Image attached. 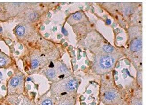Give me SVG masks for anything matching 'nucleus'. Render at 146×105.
Wrapping results in <instances>:
<instances>
[{"mask_svg": "<svg viewBox=\"0 0 146 105\" xmlns=\"http://www.w3.org/2000/svg\"><path fill=\"white\" fill-rule=\"evenodd\" d=\"M6 63V60L3 57H0V66H3L5 65Z\"/></svg>", "mask_w": 146, "mask_h": 105, "instance_id": "obj_11", "label": "nucleus"}, {"mask_svg": "<svg viewBox=\"0 0 146 105\" xmlns=\"http://www.w3.org/2000/svg\"><path fill=\"white\" fill-rule=\"evenodd\" d=\"M53 66H54V65H53V63H52V62H51L50 65V66H49V67H51V68H52V67H53Z\"/></svg>", "mask_w": 146, "mask_h": 105, "instance_id": "obj_17", "label": "nucleus"}, {"mask_svg": "<svg viewBox=\"0 0 146 105\" xmlns=\"http://www.w3.org/2000/svg\"><path fill=\"white\" fill-rule=\"evenodd\" d=\"M104 97L107 100H112L115 97V95L113 92H107L105 94Z\"/></svg>", "mask_w": 146, "mask_h": 105, "instance_id": "obj_4", "label": "nucleus"}, {"mask_svg": "<svg viewBox=\"0 0 146 105\" xmlns=\"http://www.w3.org/2000/svg\"><path fill=\"white\" fill-rule=\"evenodd\" d=\"M60 69L62 72H64V71L66 70V68L64 66H61L60 67Z\"/></svg>", "mask_w": 146, "mask_h": 105, "instance_id": "obj_14", "label": "nucleus"}, {"mask_svg": "<svg viewBox=\"0 0 146 105\" xmlns=\"http://www.w3.org/2000/svg\"><path fill=\"white\" fill-rule=\"evenodd\" d=\"M30 79H30V78H28V79H27V81H29Z\"/></svg>", "mask_w": 146, "mask_h": 105, "instance_id": "obj_23", "label": "nucleus"}, {"mask_svg": "<svg viewBox=\"0 0 146 105\" xmlns=\"http://www.w3.org/2000/svg\"><path fill=\"white\" fill-rule=\"evenodd\" d=\"M47 74L48 76L50 78H53L56 76L55 72L53 69H49L47 72Z\"/></svg>", "mask_w": 146, "mask_h": 105, "instance_id": "obj_7", "label": "nucleus"}, {"mask_svg": "<svg viewBox=\"0 0 146 105\" xmlns=\"http://www.w3.org/2000/svg\"><path fill=\"white\" fill-rule=\"evenodd\" d=\"M16 33L19 36H22L25 33V29L23 26H20L16 29Z\"/></svg>", "mask_w": 146, "mask_h": 105, "instance_id": "obj_5", "label": "nucleus"}, {"mask_svg": "<svg viewBox=\"0 0 146 105\" xmlns=\"http://www.w3.org/2000/svg\"><path fill=\"white\" fill-rule=\"evenodd\" d=\"M45 36H46V37H48V34H45Z\"/></svg>", "mask_w": 146, "mask_h": 105, "instance_id": "obj_21", "label": "nucleus"}, {"mask_svg": "<svg viewBox=\"0 0 146 105\" xmlns=\"http://www.w3.org/2000/svg\"><path fill=\"white\" fill-rule=\"evenodd\" d=\"M20 80L17 78H13L11 79L10 82V84L13 87H16L19 83Z\"/></svg>", "mask_w": 146, "mask_h": 105, "instance_id": "obj_6", "label": "nucleus"}, {"mask_svg": "<svg viewBox=\"0 0 146 105\" xmlns=\"http://www.w3.org/2000/svg\"><path fill=\"white\" fill-rule=\"evenodd\" d=\"M114 62V59L110 56H105L101 58L100 60V64L102 68H109L112 66Z\"/></svg>", "mask_w": 146, "mask_h": 105, "instance_id": "obj_1", "label": "nucleus"}, {"mask_svg": "<svg viewBox=\"0 0 146 105\" xmlns=\"http://www.w3.org/2000/svg\"><path fill=\"white\" fill-rule=\"evenodd\" d=\"M52 102L49 100H45L42 103V105H52Z\"/></svg>", "mask_w": 146, "mask_h": 105, "instance_id": "obj_12", "label": "nucleus"}, {"mask_svg": "<svg viewBox=\"0 0 146 105\" xmlns=\"http://www.w3.org/2000/svg\"><path fill=\"white\" fill-rule=\"evenodd\" d=\"M73 17L76 20H79L81 18V15L79 13H77L73 15Z\"/></svg>", "mask_w": 146, "mask_h": 105, "instance_id": "obj_9", "label": "nucleus"}, {"mask_svg": "<svg viewBox=\"0 0 146 105\" xmlns=\"http://www.w3.org/2000/svg\"><path fill=\"white\" fill-rule=\"evenodd\" d=\"M77 86L78 84L77 81L74 80H72L69 82L67 85V87L70 90H73L76 89L77 87Z\"/></svg>", "mask_w": 146, "mask_h": 105, "instance_id": "obj_3", "label": "nucleus"}, {"mask_svg": "<svg viewBox=\"0 0 146 105\" xmlns=\"http://www.w3.org/2000/svg\"><path fill=\"white\" fill-rule=\"evenodd\" d=\"M38 64H39V62L37 60H33L32 63V68L33 69L36 68L38 66Z\"/></svg>", "mask_w": 146, "mask_h": 105, "instance_id": "obj_10", "label": "nucleus"}, {"mask_svg": "<svg viewBox=\"0 0 146 105\" xmlns=\"http://www.w3.org/2000/svg\"><path fill=\"white\" fill-rule=\"evenodd\" d=\"M37 14L36 13H32L29 16V18L31 19L32 20H35L36 18L37 17Z\"/></svg>", "mask_w": 146, "mask_h": 105, "instance_id": "obj_13", "label": "nucleus"}, {"mask_svg": "<svg viewBox=\"0 0 146 105\" xmlns=\"http://www.w3.org/2000/svg\"><path fill=\"white\" fill-rule=\"evenodd\" d=\"M142 46V42L141 40L139 39L135 40L131 47V50L133 51H138L140 50Z\"/></svg>", "mask_w": 146, "mask_h": 105, "instance_id": "obj_2", "label": "nucleus"}, {"mask_svg": "<svg viewBox=\"0 0 146 105\" xmlns=\"http://www.w3.org/2000/svg\"><path fill=\"white\" fill-rule=\"evenodd\" d=\"M107 24H110L111 23V20H107Z\"/></svg>", "mask_w": 146, "mask_h": 105, "instance_id": "obj_16", "label": "nucleus"}, {"mask_svg": "<svg viewBox=\"0 0 146 105\" xmlns=\"http://www.w3.org/2000/svg\"><path fill=\"white\" fill-rule=\"evenodd\" d=\"M62 32L65 35H67L68 34V32H67L64 29V28H62Z\"/></svg>", "mask_w": 146, "mask_h": 105, "instance_id": "obj_15", "label": "nucleus"}, {"mask_svg": "<svg viewBox=\"0 0 146 105\" xmlns=\"http://www.w3.org/2000/svg\"><path fill=\"white\" fill-rule=\"evenodd\" d=\"M103 49L105 51H106L107 52H111L113 50V49L112 46H111L109 45H104V46H103Z\"/></svg>", "mask_w": 146, "mask_h": 105, "instance_id": "obj_8", "label": "nucleus"}, {"mask_svg": "<svg viewBox=\"0 0 146 105\" xmlns=\"http://www.w3.org/2000/svg\"><path fill=\"white\" fill-rule=\"evenodd\" d=\"M41 30H45V26H42V27H41Z\"/></svg>", "mask_w": 146, "mask_h": 105, "instance_id": "obj_20", "label": "nucleus"}, {"mask_svg": "<svg viewBox=\"0 0 146 105\" xmlns=\"http://www.w3.org/2000/svg\"><path fill=\"white\" fill-rule=\"evenodd\" d=\"M48 17H50L51 16V13H49V14H48Z\"/></svg>", "mask_w": 146, "mask_h": 105, "instance_id": "obj_22", "label": "nucleus"}, {"mask_svg": "<svg viewBox=\"0 0 146 105\" xmlns=\"http://www.w3.org/2000/svg\"><path fill=\"white\" fill-rule=\"evenodd\" d=\"M61 37H62V35H61V34H59L58 35V36H57V38L59 39H60Z\"/></svg>", "mask_w": 146, "mask_h": 105, "instance_id": "obj_18", "label": "nucleus"}, {"mask_svg": "<svg viewBox=\"0 0 146 105\" xmlns=\"http://www.w3.org/2000/svg\"><path fill=\"white\" fill-rule=\"evenodd\" d=\"M57 28L56 27H54L53 29V31L54 32V31H56L57 30Z\"/></svg>", "mask_w": 146, "mask_h": 105, "instance_id": "obj_19", "label": "nucleus"}]
</instances>
